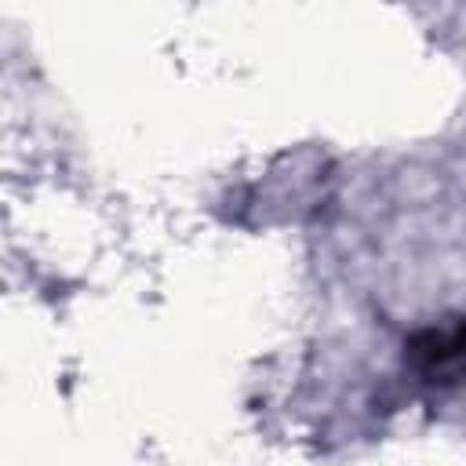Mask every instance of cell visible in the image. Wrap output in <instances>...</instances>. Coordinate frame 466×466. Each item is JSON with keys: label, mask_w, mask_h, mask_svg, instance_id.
Returning a JSON list of instances; mask_svg holds the SVG:
<instances>
[{"label": "cell", "mask_w": 466, "mask_h": 466, "mask_svg": "<svg viewBox=\"0 0 466 466\" xmlns=\"http://www.w3.org/2000/svg\"><path fill=\"white\" fill-rule=\"evenodd\" d=\"M408 357L426 375H451L466 368V317H455L451 324L426 328L408 342Z\"/></svg>", "instance_id": "cell-1"}]
</instances>
